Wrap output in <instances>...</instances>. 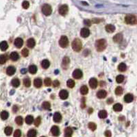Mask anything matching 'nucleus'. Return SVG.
I'll return each mask as SVG.
<instances>
[{"instance_id":"1","label":"nucleus","mask_w":137,"mask_h":137,"mask_svg":"<svg viewBox=\"0 0 137 137\" xmlns=\"http://www.w3.org/2000/svg\"><path fill=\"white\" fill-rule=\"evenodd\" d=\"M96 49L98 51H102L106 49V41L104 39H100L96 41Z\"/></svg>"},{"instance_id":"2","label":"nucleus","mask_w":137,"mask_h":137,"mask_svg":"<svg viewBox=\"0 0 137 137\" xmlns=\"http://www.w3.org/2000/svg\"><path fill=\"white\" fill-rule=\"evenodd\" d=\"M125 21L128 24L130 25H134L137 23V17L132 15V14H128L125 16Z\"/></svg>"},{"instance_id":"3","label":"nucleus","mask_w":137,"mask_h":137,"mask_svg":"<svg viewBox=\"0 0 137 137\" xmlns=\"http://www.w3.org/2000/svg\"><path fill=\"white\" fill-rule=\"evenodd\" d=\"M82 44L81 41L78 38H75V40L72 43V48L75 51H80L82 50Z\"/></svg>"},{"instance_id":"4","label":"nucleus","mask_w":137,"mask_h":137,"mask_svg":"<svg viewBox=\"0 0 137 137\" xmlns=\"http://www.w3.org/2000/svg\"><path fill=\"white\" fill-rule=\"evenodd\" d=\"M59 45L62 48H66L68 45V40L66 36H62L59 40Z\"/></svg>"},{"instance_id":"5","label":"nucleus","mask_w":137,"mask_h":137,"mask_svg":"<svg viewBox=\"0 0 137 137\" xmlns=\"http://www.w3.org/2000/svg\"><path fill=\"white\" fill-rule=\"evenodd\" d=\"M52 12V9L51 7L50 6L49 4H44L42 6V13H43L46 16H49L51 14Z\"/></svg>"},{"instance_id":"6","label":"nucleus","mask_w":137,"mask_h":137,"mask_svg":"<svg viewBox=\"0 0 137 137\" xmlns=\"http://www.w3.org/2000/svg\"><path fill=\"white\" fill-rule=\"evenodd\" d=\"M68 6L67 5H62L61 6H60L59 8V13L61 14V15H66L67 13H68Z\"/></svg>"},{"instance_id":"7","label":"nucleus","mask_w":137,"mask_h":137,"mask_svg":"<svg viewBox=\"0 0 137 137\" xmlns=\"http://www.w3.org/2000/svg\"><path fill=\"white\" fill-rule=\"evenodd\" d=\"M83 75L82 71L80 69H75L73 73V77L75 79H80Z\"/></svg>"},{"instance_id":"8","label":"nucleus","mask_w":137,"mask_h":137,"mask_svg":"<svg viewBox=\"0 0 137 137\" xmlns=\"http://www.w3.org/2000/svg\"><path fill=\"white\" fill-rule=\"evenodd\" d=\"M69 63H70V59L68 57L65 56L64 58H63V60L62 62V67L64 69L68 68V65H69Z\"/></svg>"},{"instance_id":"9","label":"nucleus","mask_w":137,"mask_h":137,"mask_svg":"<svg viewBox=\"0 0 137 137\" xmlns=\"http://www.w3.org/2000/svg\"><path fill=\"white\" fill-rule=\"evenodd\" d=\"M51 134H52L53 136L58 137V136H59V134H60V130H59V128H58V126L54 125V126L51 128Z\"/></svg>"},{"instance_id":"10","label":"nucleus","mask_w":137,"mask_h":137,"mask_svg":"<svg viewBox=\"0 0 137 137\" xmlns=\"http://www.w3.org/2000/svg\"><path fill=\"white\" fill-rule=\"evenodd\" d=\"M89 85H90V87L91 88H96L97 87V85H98V82L97 80V79L96 78H91L90 80H89Z\"/></svg>"},{"instance_id":"11","label":"nucleus","mask_w":137,"mask_h":137,"mask_svg":"<svg viewBox=\"0 0 137 137\" xmlns=\"http://www.w3.org/2000/svg\"><path fill=\"white\" fill-rule=\"evenodd\" d=\"M80 35H81L82 37L83 38L88 37L90 35V30L86 27L82 28L81 30V32H80Z\"/></svg>"},{"instance_id":"12","label":"nucleus","mask_w":137,"mask_h":137,"mask_svg":"<svg viewBox=\"0 0 137 137\" xmlns=\"http://www.w3.org/2000/svg\"><path fill=\"white\" fill-rule=\"evenodd\" d=\"M23 45V41L21 38H17L14 41V45L17 48H21Z\"/></svg>"},{"instance_id":"13","label":"nucleus","mask_w":137,"mask_h":137,"mask_svg":"<svg viewBox=\"0 0 137 137\" xmlns=\"http://www.w3.org/2000/svg\"><path fill=\"white\" fill-rule=\"evenodd\" d=\"M68 96V92L66 90H62L60 91L59 93V97H60V99L62 100H66Z\"/></svg>"},{"instance_id":"14","label":"nucleus","mask_w":137,"mask_h":137,"mask_svg":"<svg viewBox=\"0 0 137 137\" xmlns=\"http://www.w3.org/2000/svg\"><path fill=\"white\" fill-rule=\"evenodd\" d=\"M106 95H107V92L104 90H100L97 93V97L99 99H103L106 97Z\"/></svg>"},{"instance_id":"15","label":"nucleus","mask_w":137,"mask_h":137,"mask_svg":"<svg viewBox=\"0 0 137 137\" xmlns=\"http://www.w3.org/2000/svg\"><path fill=\"white\" fill-rule=\"evenodd\" d=\"M36 45V42L34 41V38H29L27 41V46L29 47V48H33Z\"/></svg>"},{"instance_id":"16","label":"nucleus","mask_w":137,"mask_h":137,"mask_svg":"<svg viewBox=\"0 0 137 137\" xmlns=\"http://www.w3.org/2000/svg\"><path fill=\"white\" fill-rule=\"evenodd\" d=\"M16 69L13 66H10L8 67L6 69V73L8 75H13L15 73Z\"/></svg>"},{"instance_id":"17","label":"nucleus","mask_w":137,"mask_h":137,"mask_svg":"<svg viewBox=\"0 0 137 137\" xmlns=\"http://www.w3.org/2000/svg\"><path fill=\"white\" fill-rule=\"evenodd\" d=\"M134 100V97L132 94H127L125 95L124 97V101L126 103H130Z\"/></svg>"},{"instance_id":"18","label":"nucleus","mask_w":137,"mask_h":137,"mask_svg":"<svg viewBox=\"0 0 137 137\" xmlns=\"http://www.w3.org/2000/svg\"><path fill=\"white\" fill-rule=\"evenodd\" d=\"M122 38H123V35L119 33V34H116L114 37H113V41L115 43H120L121 41H122Z\"/></svg>"},{"instance_id":"19","label":"nucleus","mask_w":137,"mask_h":137,"mask_svg":"<svg viewBox=\"0 0 137 137\" xmlns=\"http://www.w3.org/2000/svg\"><path fill=\"white\" fill-rule=\"evenodd\" d=\"M62 119V116L60 114V113L59 112H56L54 114V121L56 123H59Z\"/></svg>"},{"instance_id":"20","label":"nucleus","mask_w":137,"mask_h":137,"mask_svg":"<svg viewBox=\"0 0 137 137\" xmlns=\"http://www.w3.org/2000/svg\"><path fill=\"white\" fill-rule=\"evenodd\" d=\"M73 134V130L71 128H67L64 130V137H71Z\"/></svg>"},{"instance_id":"21","label":"nucleus","mask_w":137,"mask_h":137,"mask_svg":"<svg viewBox=\"0 0 137 137\" xmlns=\"http://www.w3.org/2000/svg\"><path fill=\"white\" fill-rule=\"evenodd\" d=\"M10 59L13 60V61H17L18 59L19 58V54H18V53L17 52H15V51H14V52H12L11 54H10Z\"/></svg>"},{"instance_id":"22","label":"nucleus","mask_w":137,"mask_h":137,"mask_svg":"<svg viewBox=\"0 0 137 137\" xmlns=\"http://www.w3.org/2000/svg\"><path fill=\"white\" fill-rule=\"evenodd\" d=\"M42 84H43V82L41 80V79H40V78H37L34 81V84L35 87L37 88L41 87Z\"/></svg>"},{"instance_id":"23","label":"nucleus","mask_w":137,"mask_h":137,"mask_svg":"<svg viewBox=\"0 0 137 137\" xmlns=\"http://www.w3.org/2000/svg\"><path fill=\"white\" fill-rule=\"evenodd\" d=\"M106 30L107 32L112 33V32H114V31L115 30V27L113 25L108 24L106 26Z\"/></svg>"},{"instance_id":"24","label":"nucleus","mask_w":137,"mask_h":137,"mask_svg":"<svg viewBox=\"0 0 137 137\" xmlns=\"http://www.w3.org/2000/svg\"><path fill=\"white\" fill-rule=\"evenodd\" d=\"M113 109L114 111L116 112H119V111H121L122 109H123V106L121 104H116L113 106Z\"/></svg>"},{"instance_id":"25","label":"nucleus","mask_w":137,"mask_h":137,"mask_svg":"<svg viewBox=\"0 0 137 137\" xmlns=\"http://www.w3.org/2000/svg\"><path fill=\"white\" fill-rule=\"evenodd\" d=\"M8 47V45L6 41H2L0 43V48L1 51H6Z\"/></svg>"},{"instance_id":"26","label":"nucleus","mask_w":137,"mask_h":137,"mask_svg":"<svg viewBox=\"0 0 137 137\" xmlns=\"http://www.w3.org/2000/svg\"><path fill=\"white\" fill-rule=\"evenodd\" d=\"M50 63L48 60H43L42 61V62H41V66H42V67L45 68V69L48 68V67H50Z\"/></svg>"},{"instance_id":"27","label":"nucleus","mask_w":137,"mask_h":137,"mask_svg":"<svg viewBox=\"0 0 137 137\" xmlns=\"http://www.w3.org/2000/svg\"><path fill=\"white\" fill-rule=\"evenodd\" d=\"M107 115H108L107 112H106V110H100V112H99V114H98V116H99V117H100V119L106 118V117H107Z\"/></svg>"},{"instance_id":"28","label":"nucleus","mask_w":137,"mask_h":137,"mask_svg":"<svg viewBox=\"0 0 137 137\" xmlns=\"http://www.w3.org/2000/svg\"><path fill=\"white\" fill-rule=\"evenodd\" d=\"M25 123H27V124L28 125H30L32 123V122H33V121H34V118H33V117L32 116V115H28V116H27L26 117H25Z\"/></svg>"},{"instance_id":"29","label":"nucleus","mask_w":137,"mask_h":137,"mask_svg":"<svg viewBox=\"0 0 137 137\" xmlns=\"http://www.w3.org/2000/svg\"><path fill=\"white\" fill-rule=\"evenodd\" d=\"M29 71L31 74H35L37 71V67L35 65H30L29 67Z\"/></svg>"},{"instance_id":"30","label":"nucleus","mask_w":137,"mask_h":137,"mask_svg":"<svg viewBox=\"0 0 137 137\" xmlns=\"http://www.w3.org/2000/svg\"><path fill=\"white\" fill-rule=\"evenodd\" d=\"M126 68H127L126 64H125V63H123V62L120 63V64H119L118 69L119 71H122V72H123V71H125L126 70Z\"/></svg>"},{"instance_id":"31","label":"nucleus","mask_w":137,"mask_h":137,"mask_svg":"<svg viewBox=\"0 0 137 137\" xmlns=\"http://www.w3.org/2000/svg\"><path fill=\"white\" fill-rule=\"evenodd\" d=\"M4 132H5V134H6L7 136L11 135V134H12V132H13V128H12V127H10V126H8V127H6V128H5Z\"/></svg>"},{"instance_id":"32","label":"nucleus","mask_w":137,"mask_h":137,"mask_svg":"<svg viewBox=\"0 0 137 137\" xmlns=\"http://www.w3.org/2000/svg\"><path fill=\"white\" fill-rule=\"evenodd\" d=\"M11 83H12V85L14 87H18L20 85V81H19V79H17V78L13 79L12 82H11Z\"/></svg>"},{"instance_id":"33","label":"nucleus","mask_w":137,"mask_h":137,"mask_svg":"<svg viewBox=\"0 0 137 137\" xmlns=\"http://www.w3.org/2000/svg\"><path fill=\"white\" fill-rule=\"evenodd\" d=\"M27 137H37V131L35 130H30L27 132Z\"/></svg>"},{"instance_id":"34","label":"nucleus","mask_w":137,"mask_h":137,"mask_svg":"<svg viewBox=\"0 0 137 137\" xmlns=\"http://www.w3.org/2000/svg\"><path fill=\"white\" fill-rule=\"evenodd\" d=\"M7 59H8V58H7V56L6 54L1 55V56H0V64H4L7 61Z\"/></svg>"},{"instance_id":"35","label":"nucleus","mask_w":137,"mask_h":137,"mask_svg":"<svg viewBox=\"0 0 137 137\" xmlns=\"http://www.w3.org/2000/svg\"><path fill=\"white\" fill-rule=\"evenodd\" d=\"M8 116H9V114H8V112H7V111H2V112H1V118L3 120L7 119L8 117Z\"/></svg>"},{"instance_id":"36","label":"nucleus","mask_w":137,"mask_h":137,"mask_svg":"<svg viewBox=\"0 0 137 137\" xmlns=\"http://www.w3.org/2000/svg\"><path fill=\"white\" fill-rule=\"evenodd\" d=\"M80 92H81V93L82 95H86V94L88 93V88L87 86H85V85H84V86H82L80 88Z\"/></svg>"},{"instance_id":"37","label":"nucleus","mask_w":137,"mask_h":137,"mask_svg":"<svg viewBox=\"0 0 137 137\" xmlns=\"http://www.w3.org/2000/svg\"><path fill=\"white\" fill-rule=\"evenodd\" d=\"M50 107H51V104H50V102H48V101H45L42 104V108L43 109H45V110H49L50 108Z\"/></svg>"},{"instance_id":"38","label":"nucleus","mask_w":137,"mask_h":137,"mask_svg":"<svg viewBox=\"0 0 137 137\" xmlns=\"http://www.w3.org/2000/svg\"><path fill=\"white\" fill-rule=\"evenodd\" d=\"M15 122H16V123L17 125H21L23 124V118H22L21 117H16V119H15Z\"/></svg>"},{"instance_id":"39","label":"nucleus","mask_w":137,"mask_h":137,"mask_svg":"<svg viewBox=\"0 0 137 137\" xmlns=\"http://www.w3.org/2000/svg\"><path fill=\"white\" fill-rule=\"evenodd\" d=\"M67 87L69 88H73L74 87V86H75V82L73 81V80H71V79H70V80H68L67 82Z\"/></svg>"},{"instance_id":"40","label":"nucleus","mask_w":137,"mask_h":137,"mask_svg":"<svg viewBox=\"0 0 137 137\" xmlns=\"http://www.w3.org/2000/svg\"><path fill=\"white\" fill-rule=\"evenodd\" d=\"M123 90L122 87H118L115 89V93L117 95H121L123 93Z\"/></svg>"},{"instance_id":"41","label":"nucleus","mask_w":137,"mask_h":137,"mask_svg":"<svg viewBox=\"0 0 137 137\" xmlns=\"http://www.w3.org/2000/svg\"><path fill=\"white\" fill-rule=\"evenodd\" d=\"M88 128H89L92 131H95L96 130V128H97V125H96V124H95V123H93V122L89 123L88 125Z\"/></svg>"},{"instance_id":"42","label":"nucleus","mask_w":137,"mask_h":137,"mask_svg":"<svg viewBox=\"0 0 137 137\" xmlns=\"http://www.w3.org/2000/svg\"><path fill=\"white\" fill-rule=\"evenodd\" d=\"M23 84L26 87H30L31 85V81L29 78H25L23 80Z\"/></svg>"},{"instance_id":"43","label":"nucleus","mask_w":137,"mask_h":137,"mask_svg":"<svg viewBox=\"0 0 137 137\" xmlns=\"http://www.w3.org/2000/svg\"><path fill=\"white\" fill-rule=\"evenodd\" d=\"M116 80H117V83H121V82H123V80H124V76L122 75H118L117 77V78H116Z\"/></svg>"},{"instance_id":"44","label":"nucleus","mask_w":137,"mask_h":137,"mask_svg":"<svg viewBox=\"0 0 137 137\" xmlns=\"http://www.w3.org/2000/svg\"><path fill=\"white\" fill-rule=\"evenodd\" d=\"M44 83H45V85L46 87H50L51 84V80L50 78H45V80L44 81Z\"/></svg>"},{"instance_id":"45","label":"nucleus","mask_w":137,"mask_h":137,"mask_svg":"<svg viewBox=\"0 0 137 137\" xmlns=\"http://www.w3.org/2000/svg\"><path fill=\"white\" fill-rule=\"evenodd\" d=\"M21 54L23 57H27L29 54V51L27 48H24L23 50L21 51Z\"/></svg>"},{"instance_id":"46","label":"nucleus","mask_w":137,"mask_h":137,"mask_svg":"<svg viewBox=\"0 0 137 137\" xmlns=\"http://www.w3.org/2000/svg\"><path fill=\"white\" fill-rule=\"evenodd\" d=\"M41 122V118L40 117H38L36 119V120L34 121V125H35L37 127H38V126L40 125Z\"/></svg>"},{"instance_id":"47","label":"nucleus","mask_w":137,"mask_h":137,"mask_svg":"<svg viewBox=\"0 0 137 137\" xmlns=\"http://www.w3.org/2000/svg\"><path fill=\"white\" fill-rule=\"evenodd\" d=\"M21 132L20 130H16L14 133V137H21Z\"/></svg>"},{"instance_id":"48","label":"nucleus","mask_w":137,"mask_h":137,"mask_svg":"<svg viewBox=\"0 0 137 137\" xmlns=\"http://www.w3.org/2000/svg\"><path fill=\"white\" fill-rule=\"evenodd\" d=\"M22 6L23 8H25V9H27L29 6H30V4H29V2L28 1H24L23 2V4H22Z\"/></svg>"},{"instance_id":"49","label":"nucleus","mask_w":137,"mask_h":137,"mask_svg":"<svg viewBox=\"0 0 137 137\" xmlns=\"http://www.w3.org/2000/svg\"><path fill=\"white\" fill-rule=\"evenodd\" d=\"M105 136L106 137H111L112 136V134H111V132L109 130H107L105 132Z\"/></svg>"},{"instance_id":"50","label":"nucleus","mask_w":137,"mask_h":137,"mask_svg":"<svg viewBox=\"0 0 137 137\" xmlns=\"http://www.w3.org/2000/svg\"><path fill=\"white\" fill-rule=\"evenodd\" d=\"M53 85H54V87H58L60 85V82H59L58 80H55V81L54 82V83H53Z\"/></svg>"},{"instance_id":"51","label":"nucleus","mask_w":137,"mask_h":137,"mask_svg":"<svg viewBox=\"0 0 137 137\" xmlns=\"http://www.w3.org/2000/svg\"><path fill=\"white\" fill-rule=\"evenodd\" d=\"M84 24L86 25H88V26H91V22L90 20L86 19V20H84Z\"/></svg>"},{"instance_id":"52","label":"nucleus","mask_w":137,"mask_h":137,"mask_svg":"<svg viewBox=\"0 0 137 137\" xmlns=\"http://www.w3.org/2000/svg\"><path fill=\"white\" fill-rule=\"evenodd\" d=\"M82 101H83V102L82 101L81 107L82 108H84L86 107V104H85V98H82Z\"/></svg>"},{"instance_id":"53","label":"nucleus","mask_w":137,"mask_h":137,"mask_svg":"<svg viewBox=\"0 0 137 137\" xmlns=\"http://www.w3.org/2000/svg\"><path fill=\"white\" fill-rule=\"evenodd\" d=\"M26 72H27V69H26V68H22V69L21 70V73L22 74H25Z\"/></svg>"},{"instance_id":"54","label":"nucleus","mask_w":137,"mask_h":137,"mask_svg":"<svg viewBox=\"0 0 137 137\" xmlns=\"http://www.w3.org/2000/svg\"><path fill=\"white\" fill-rule=\"evenodd\" d=\"M17 111H18V107L17 106H14V107H13V112H16Z\"/></svg>"},{"instance_id":"55","label":"nucleus","mask_w":137,"mask_h":137,"mask_svg":"<svg viewBox=\"0 0 137 137\" xmlns=\"http://www.w3.org/2000/svg\"><path fill=\"white\" fill-rule=\"evenodd\" d=\"M112 102H113V100H112V98H110V99H108V101H107V103L108 104H112Z\"/></svg>"},{"instance_id":"56","label":"nucleus","mask_w":137,"mask_h":137,"mask_svg":"<svg viewBox=\"0 0 137 137\" xmlns=\"http://www.w3.org/2000/svg\"></svg>"}]
</instances>
